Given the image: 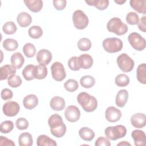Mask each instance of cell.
Returning a JSON list of instances; mask_svg holds the SVG:
<instances>
[{
  "instance_id": "1",
  "label": "cell",
  "mask_w": 146,
  "mask_h": 146,
  "mask_svg": "<svg viewBox=\"0 0 146 146\" xmlns=\"http://www.w3.org/2000/svg\"><path fill=\"white\" fill-rule=\"evenodd\" d=\"M48 124L50 127L51 134L58 138L63 137L66 132V125L63 123L62 117L58 113H55L50 116Z\"/></svg>"
},
{
  "instance_id": "2",
  "label": "cell",
  "mask_w": 146,
  "mask_h": 146,
  "mask_svg": "<svg viewBox=\"0 0 146 146\" xmlns=\"http://www.w3.org/2000/svg\"><path fill=\"white\" fill-rule=\"evenodd\" d=\"M77 101L82 108L87 112L94 111L98 107L96 99L85 92H82L78 94Z\"/></svg>"
},
{
  "instance_id": "3",
  "label": "cell",
  "mask_w": 146,
  "mask_h": 146,
  "mask_svg": "<svg viewBox=\"0 0 146 146\" xmlns=\"http://www.w3.org/2000/svg\"><path fill=\"white\" fill-rule=\"evenodd\" d=\"M107 29L108 31L115 33L117 35H124L128 30L127 25L117 17H113L108 21Z\"/></svg>"
},
{
  "instance_id": "4",
  "label": "cell",
  "mask_w": 146,
  "mask_h": 146,
  "mask_svg": "<svg viewBox=\"0 0 146 146\" xmlns=\"http://www.w3.org/2000/svg\"><path fill=\"white\" fill-rule=\"evenodd\" d=\"M104 133L107 139L111 140H116L125 136L127 129L123 125L110 126L105 129Z\"/></svg>"
},
{
  "instance_id": "5",
  "label": "cell",
  "mask_w": 146,
  "mask_h": 146,
  "mask_svg": "<svg viewBox=\"0 0 146 146\" xmlns=\"http://www.w3.org/2000/svg\"><path fill=\"white\" fill-rule=\"evenodd\" d=\"M104 50L109 53H115L121 51L123 48V42L117 38H108L103 41Z\"/></svg>"
},
{
  "instance_id": "6",
  "label": "cell",
  "mask_w": 146,
  "mask_h": 146,
  "mask_svg": "<svg viewBox=\"0 0 146 146\" xmlns=\"http://www.w3.org/2000/svg\"><path fill=\"white\" fill-rule=\"evenodd\" d=\"M116 62L119 68L124 72L131 71L135 65L133 60L125 53L119 55L117 58Z\"/></svg>"
},
{
  "instance_id": "7",
  "label": "cell",
  "mask_w": 146,
  "mask_h": 146,
  "mask_svg": "<svg viewBox=\"0 0 146 146\" xmlns=\"http://www.w3.org/2000/svg\"><path fill=\"white\" fill-rule=\"evenodd\" d=\"M72 21L75 27L79 30L84 29L89 23L88 17L80 10L74 11L72 15Z\"/></svg>"
},
{
  "instance_id": "8",
  "label": "cell",
  "mask_w": 146,
  "mask_h": 146,
  "mask_svg": "<svg viewBox=\"0 0 146 146\" xmlns=\"http://www.w3.org/2000/svg\"><path fill=\"white\" fill-rule=\"evenodd\" d=\"M128 40L131 46L137 51H142L145 48V39L137 33H132L128 36Z\"/></svg>"
},
{
  "instance_id": "9",
  "label": "cell",
  "mask_w": 146,
  "mask_h": 146,
  "mask_svg": "<svg viewBox=\"0 0 146 146\" xmlns=\"http://www.w3.org/2000/svg\"><path fill=\"white\" fill-rule=\"evenodd\" d=\"M52 78L58 82L62 81L66 77V73L63 65L59 62H55L51 66Z\"/></svg>"
},
{
  "instance_id": "10",
  "label": "cell",
  "mask_w": 146,
  "mask_h": 146,
  "mask_svg": "<svg viewBox=\"0 0 146 146\" xmlns=\"http://www.w3.org/2000/svg\"><path fill=\"white\" fill-rule=\"evenodd\" d=\"M20 110V106L19 104L14 101H9L4 104L2 107L3 113L9 117H13L16 116Z\"/></svg>"
},
{
  "instance_id": "11",
  "label": "cell",
  "mask_w": 146,
  "mask_h": 146,
  "mask_svg": "<svg viewBox=\"0 0 146 146\" xmlns=\"http://www.w3.org/2000/svg\"><path fill=\"white\" fill-rule=\"evenodd\" d=\"M64 116L67 121L74 123L79 119L80 111L76 106H69L65 110Z\"/></svg>"
},
{
  "instance_id": "12",
  "label": "cell",
  "mask_w": 146,
  "mask_h": 146,
  "mask_svg": "<svg viewBox=\"0 0 146 146\" xmlns=\"http://www.w3.org/2000/svg\"><path fill=\"white\" fill-rule=\"evenodd\" d=\"M106 119L111 123H114L119 121L121 117V112L120 110L113 106L109 107L106 111Z\"/></svg>"
},
{
  "instance_id": "13",
  "label": "cell",
  "mask_w": 146,
  "mask_h": 146,
  "mask_svg": "<svg viewBox=\"0 0 146 146\" xmlns=\"http://www.w3.org/2000/svg\"><path fill=\"white\" fill-rule=\"evenodd\" d=\"M36 60L39 64L46 66L51 61L52 56L51 52L47 49H42L36 54Z\"/></svg>"
},
{
  "instance_id": "14",
  "label": "cell",
  "mask_w": 146,
  "mask_h": 146,
  "mask_svg": "<svg viewBox=\"0 0 146 146\" xmlns=\"http://www.w3.org/2000/svg\"><path fill=\"white\" fill-rule=\"evenodd\" d=\"M131 124L135 128H141L146 124V116L143 113H137L133 115L130 119Z\"/></svg>"
},
{
  "instance_id": "15",
  "label": "cell",
  "mask_w": 146,
  "mask_h": 146,
  "mask_svg": "<svg viewBox=\"0 0 146 146\" xmlns=\"http://www.w3.org/2000/svg\"><path fill=\"white\" fill-rule=\"evenodd\" d=\"M131 136L136 146L145 145V134L144 131L139 129L133 130L131 133Z\"/></svg>"
},
{
  "instance_id": "16",
  "label": "cell",
  "mask_w": 146,
  "mask_h": 146,
  "mask_svg": "<svg viewBox=\"0 0 146 146\" xmlns=\"http://www.w3.org/2000/svg\"><path fill=\"white\" fill-rule=\"evenodd\" d=\"M38 104V99L35 95L30 94L26 96L23 100V104L27 110H32Z\"/></svg>"
},
{
  "instance_id": "17",
  "label": "cell",
  "mask_w": 146,
  "mask_h": 146,
  "mask_svg": "<svg viewBox=\"0 0 146 146\" xmlns=\"http://www.w3.org/2000/svg\"><path fill=\"white\" fill-rule=\"evenodd\" d=\"M128 99V92L126 90H120L117 93L115 98V103L119 107L125 106Z\"/></svg>"
},
{
  "instance_id": "18",
  "label": "cell",
  "mask_w": 146,
  "mask_h": 146,
  "mask_svg": "<svg viewBox=\"0 0 146 146\" xmlns=\"http://www.w3.org/2000/svg\"><path fill=\"white\" fill-rule=\"evenodd\" d=\"M50 105V107L54 111H62L65 107V100L62 97L54 96L51 99Z\"/></svg>"
},
{
  "instance_id": "19",
  "label": "cell",
  "mask_w": 146,
  "mask_h": 146,
  "mask_svg": "<svg viewBox=\"0 0 146 146\" xmlns=\"http://www.w3.org/2000/svg\"><path fill=\"white\" fill-rule=\"evenodd\" d=\"M26 7L32 12L38 13L43 7V1L41 0H25Z\"/></svg>"
},
{
  "instance_id": "20",
  "label": "cell",
  "mask_w": 146,
  "mask_h": 146,
  "mask_svg": "<svg viewBox=\"0 0 146 146\" xmlns=\"http://www.w3.org/2000/svg\"><path fill=\"white\" fill-rule=\"evenodd\" d=\"M80 67L83 69H88L93 65V59L92 56L87 54L80 55L79 57Z\"/></svg>"
},
{
  "instance_id": "21",
  "label": "cell",
  "mask_w": 146,
  "mask_h": 146,
  "mask_svg": "<svg viewBox=\"0 0 146 146\" xmlns=\"http://www.w3.org/2000/svg\"><path fill=\"white\" fill-rule=\"evenodd\" d=\"M17 21L21 27H26L31 24L32 22V18L27 13L21 12L18 15Z\"/></svg>"
},
{
  "instance_id": "22",
  "label": "cell",
  "mask_w": 146,
  "mask_h": 146,
  "mask_svg": "<svg viewBox=\"0 0 146 146\" xmlns=\"http://www.w3.org/2000/svg\"><path fill=\"white\" fill-rule=\"evenodd\" d=\"M0 71V80H3L8 79V78L11 75L15 74L16 73V68L12 65L6 64L1 67Z\"/></svg>"
},
{
  "instance_id": "23",
  "label": "cell",
  "mask_w": 146,
  "mask_h": 146,
  "mask_svg": "<svg viewBox=\"0 0 146 146\" xmlns=\"http://www.w3.org/2000/svg\"><path fill=\"white\" fill-rule=\"evenodd\" d=\"M131 7L135 11L141 14L146 13V1L145 0H131L129 1Z\"/></svg>"
},
{
  "instance_id": "24",
  "label": "cell",
  "mask_w": 146,
  "mask_h": 146,
  "mask_svg": "<svg viewBox=\"0 0 146 146\" xmlns=\"http://www.w3.org/2000/svg\"><path fill=\"white\" fill-rule=\"evenodd\" d=\"M25 62V59L22 54L19 52L14 53L11 56V64L17 69L22 67Z\"/></svg>"
},
{
  "instance_id": "25",
  "label": "cell",
  "mask_w": 146,
  "mask_h": 146,
  "mask_svg": "<svg viewBox=\"0 0 146 146\" xmlns=\"http://www.w3.org/2000/svg\"><path fill=\"white\" fill-rule=\"evenodd\" d=\"M48 73L47 68L46 66L39 64L35 66L34 68V79H44Z\"/></svg>"
},
{
  "instance_id": "26",
  "label": "cell",
  "mask_w": 146,
  "mask_h": 146,
  "mask_svg": "<svg viewBox=\"0 0 146 146\" xmlns=\"http://www.w3.org/2000/svg\"><path fill=\"white\" fill-rule=\"evenodd\" d=\"M36 145L38 146H56L57 143L48 136L41 135L37 138Z\"/></svg>"
},
{
  "instance_id": "27",
  "label": "cell",
  "mask_w": 146,
  "mask_h": 146,
  "mask_svg": "<svg viewBox=\"0 0 146 146\" xmlns=\"http://www.w3.org/2000/svg\"><path fill=\"white\" fill-rule=\"evenodd\" d=\"M79 136L84 141H90L93 140L95 137V132L88 127H83L79 131Z\"/></svg>"
},
{
  "instance_id": "28",
  "label": "cell",
  "mask_w": 146,
  "mask_h": 146,
  "mask_svg": "<svg viewBox=\"0 0 146 146\" xmlns=\"http://www.w3.org/2000/svg\"><path fill=\"white\" fill-rule=\"evenodd\" d=\"M18 142L20 146H31L33 143L31 135L28 132L22 133L19 136Z\"/></svg>"
},
{
  "instance_id": "29",
  "label": "cell",
  "mask_w": 146,
  "mask_h": 146,
  "mask_svg": "<svg viewBox=\"0 0 146 146\" xmlns=\"http://www.w3.org/2000/svg\"><path fill=\"white\" fill-rule=\"evenodd\" d=\"M136 76L137 80L143 84H146V65L142 63L138 66L136 70Z\"/></svg>"
},
{
  "instance_id": "30",
  "label": "cell",
  "mask_w": 146,
  "mask_h": 146,
  "mask_svg": "<svg viewBox=\"0 0 146 146\" xmlns=\"http://www.w3.org/2000/svg\"><path fill=\"white\" fill-rule=\"evenodd\" d=\"M85 2L89 6H93L99 10L106 9L109 5V1L108 0H91L86 1Z\"/></svg>"
},
{
  "instance_id": "31",
  "label": "cell",
  "mask_w": 146,
  "mask_h": 146,
  "mask_svg": "<svg viewBox=\"0 0 146 146\" xmlns=\"http://www.w3.org/2000/svg\"><path fill=\"white\" fill-rule=\"evenodd\" d=\"M3 48L8 51H13L17 49L18 47V42L12 38H7L3 42Z\"/></svg>"
},
{
  "instance_id": "32",
  "label": "cell",
  "mask_w": 146,
  "mask_h": 146,
  "mask_svg": "<svg viewBox=\"0 0 146 146\" xmlns=\"http://www.w3.org/2000/svg\"><path fill=\"white\" fill-rule=\"evenodd\" d=\"M80 85L85 88L92 87L95 83V79L90 75H85L82 76L80 80Z\"/></svg>"
},
{
  "instance_id": "33",
  "label": "cell",
  "mask_w": 146,
  "mask_h": 146,
  "mask_svg": "<svg viewBox=\"0 0 146 146\" xmlns=\"http://www.w3.org/2000/svg\"><path fill=\"white\" fill-rule=\"evenodd\" d=\"M35 66L33 64L27 65L22 71V75L25 80L30 81L34 79V68Z\"/></svg>"
},
{
  "instance_id": "34",
  "label": "cell",
  "mask_w": 146,
  "mask_h": 146,
  "mask_svg": "<svg viewBox=\"0 0 146 146\" xmlns=\"http://www.w3.org/2000/svg\"><path fill=\"white\" fill-rule=\"evenodd\" d=\"M78 48L82 51H88L91 46L92 43L91 40L87 38H82L79 40L77 43Z\"/></svg>"
},
{
  "instance_id": "35",
  "label": "cell",
  "mask_w": 146,
  "mask_h": 146,
  "mask_svg": "<svg viewBox=\"0 0 146 146\" xmlns=\"http://www.w3.org/2000/svg\"><path fill=\"white\" fill-rule=\"evenodd\" d=\"M28 33L29 36L33 39H38L43 34V30L39 26H33L29 28Z\"/></svg>"
},
{
  "instance_id": "36",
  "label": "cell",
  "mask_w": 146,
  "mask_h": 146,
  "mask_svg": "<svg viewBox=\"0 0 146 146\" xmlns=\"http://www.w3.org/2000/svg\"><path fill=\"white\" fill-rule=\"evenodd\" d=\"M115 82V84L119 87H125L129 83V78L125 74H119L116 76Z\"/></svg>"
},
{
  "instance_id": "37",
  "label": "cell",
  "mask_w": 146,
  "mask_h": 146,
  "mask_svg": "<svg viewBox=\"0 0 146 146\" xmlns=\"http://www.w3.org/2000/svg\"><path fill=\"white\" fill-rule=\"evenodd\" d=\"M23 52L26 57L32 58L35 55L36 48L33 44L27 43L23 46Z\"/></svg>"
},
{
  "instance_id": "38",
  "label": "cell",
  "mask_w": 146,
  "mask_h": 146,
  "mask_svg": "<svg viewBox=\"0 0 146 146\" xmlns=\"http://www.w3.org/2000/svg\"><path fill=\"white\" fill-rule=\"evenodd\" d=\"M2 30L5 34L7 35H11L14 34L16 32L17 27L13 22L9 21L5 23L2 27Z\"/></svg>"
},
{
  "instance_id": "39",
  "label": "cell",
  "mask_w": 146,
  "mask_h": 146,
  "mask_svg": "<svg viewBox=\"0 0 146 146\" xmlns=\"http://www.w3.org/2000/svg\"><path fill=\"white\" fill-rule=\"evenodd\" d=\"M22 79L21 77L17 75H12L7 79V83L10 87L17 88L22 84Z\"/></svg>"
},
{
  "instance_id": "40",
  "label": "cell",
  "mask_w": 146,
  "mask_h": 146,
  "mask_svg": "<svg viewBox=\"0 0 146 146\" xmlns=\"http://www.w3.org/2000/svg\"><path fill=\"white\" fill-rule=\"evenodd\" d=\"M64 87L67 91L70 92H73L78 90L79 85L76 80L72 79H70L64 83Z\"/></svg>"
},
{
  "instance_id": "41",
  "label": "cell",
  "mask_w": 146,
  "mask_h": 146,
  "mask_svg": "<svg viewBox=\"0 0 146 146\" xmlns=\"http://www.w3.org/2000/svg\"><path fill=\"white\" fill-rule=\"evenodd\" d=\"M14 123L11 120H6L1 124L0 131L2 133H8L14 128Z\"/></svg>"
},
{
  "instance_id": "42",
  "label": "cell",
  "mask_w": 146,
  "mask_h": 146,
  "mask_svg": "<svg viewBox=\"0 0 146 146\" xmlns=\"http://www.w3.org/2000/svg\"><path fill=\"white\" fill-rule=\"evenodd\" d=\"M126 21L131 25H137L139 22V15L135 12H129L126 15Z\"/></svg>"
},
{
  "instance_id": "43",
  "label": "cell",
  "mask_w": 146,
  "mask_h": 146,
  "mask_svg": "<svg viewBox=\"0 0 146 146\" xmlns=\"http://www.w3.org/2000/svg\"><path fill=\"white\" fill-rule=\"evenodd\" d=\"M68 66L72 71H78L80 69L79 62V58L77 56L71 57L68 61Z\"/></svg>"
},
{
  "instance_id": "44",
  "label": "cell",
  "mask_w": 146,
  "mask_h": 146,
  "mask_svg": "<svg viewBox=\"0 0 146 146\" xmlns=\"http://www.w3.org/2000/svg\"><path fill=\"white\" fill-rule=\"evenodd\" d=\"M15 124L17 128L19 130H23L26 129L29 127V121L27 120L24 117H20L18 118L16 121Z\"/></svg>"
},
{
  "instance_id": "45",
  "label": "cell",
  "mask_w": 146,
  "mask_h": 146,
  "mask_svg": "<svg viewBox=\"0 0 146 146\" xmlns=\"http://www.w3.org/2000/svg\"><path fill=\"white\" fill-rule=\"evenodd\" d=\"M53 6L57 10H63L66 6V0H54Z\"/></svg>"
},
{
  "instance_id": "46",
  "label": "cell",
  "mask_w": 146,
  "mask_h": 146,
  "mask_svg": "<svg viewBox=\"0 0 146 146\" xmlns=\"http://www.w3.org/2000/svg\"><path fill=\"white\" fill-rule=\"evenodd\" d=\"M1 98L4 100H10L13 98V93L12 91L9 88H4L1 91Z\"/></svg>"
},
{
  "instance_id": "47",
  "label": "cell",
  "mask_w": 146,
  "mask_h": 146,
  "mask_svg": "<svg viewBox=\"0 0 146 146\" xmlns=\"http://www.w3.org/2000/svg\"><path fill=\"white\" fill-rule=\"evenodd\" d=\"M95 145L96 146H101V145H104V146H110L111 145V143L110 141L108 140V139L101 136L98 137L95 143Z\"/></svg>"
},
{
  "instance_id": "48",
  "label": "cell",
  "mask_w": 146,
  "mask_h": 146,
  "mask_svg": "<svg viewBox=\"0 0 146 146\" xmlns=\"http://www.w3.org/2000/svg\"><path fill=\"white\" fill-rule=\"evenodd\" d=\"M0 145L15 146V143L11 140L7 139L5 136H1V137H0Z\"/></svg>"
},
{
  "instance_id": "49",
  "label": "cell",
  "mask_w": 146,
  "mask_h": 146,
  "mask_svg": "<svg viewBox=\"0 0 146 146\" xmlns=\"http://www.w3.org/2000/svg\"><path fill=\"white\" fill-rule=\"evenodd\" d=\"M138 27L139 30L144 33L146 32V17L143 16L138 23Z\"/></svg>"
},
{
  "instance_id": "50",
  "label": "cell",
  "mask_w": 146,
  "mask_h": 146,
  "mask_svg": "<svg viewBox=\"0 0 146 146\" xmlns=\"http://www.w3.org/2000/svg\"><path fill=\"white\" fill-rule=\"evenodd\" d=\"M117 146H119V145H129V146H131V144L130 143H128L127 141H121V142H120L119 143H118L117 144Z\"/></svg>"
},
{
  "instance_id": "51",
  "label": "cell",
  "mask_w": 146,
  "mask_h": 146,
  "mask_svg": "<svg viewBox=\"0 0 146 146\" xmlns=\"http://www.w3.org/2000/svg\"><path fill=\"white\" fill-rule=\"evenodd\" d=\"M115 2L116 3H117V4H119V5H122L123 3H125V2H126V1H123V0H119V1H115Z\"/></svg>"
}]
</instances>
